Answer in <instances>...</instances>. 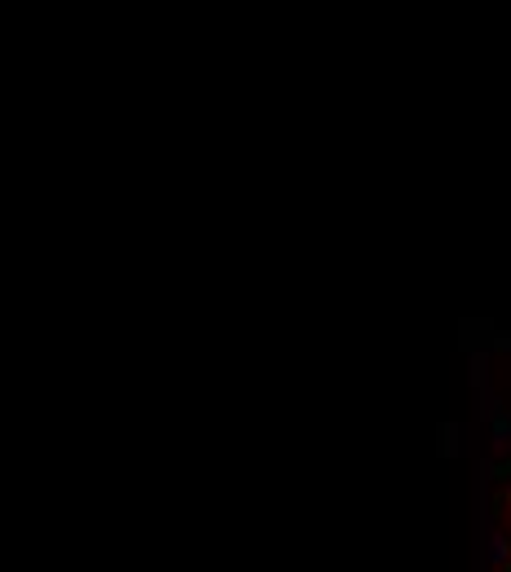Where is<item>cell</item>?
I'll use <instances>...</instances> for the list:
<instances>
[{
    "instance_id": "6da1fadb",
    "label": "cell",
    "mask_w": 511,
    "mask_h": 572,
    "mask_svg": "<svg viewBox=\"0 0 511 572\" xmlns=\"http://www.w3.org/2000/svg\"><path fill=\"white\" fill-rule=\"evenodd\" d=\"M503 498H507V506H511V489H507V494H503Z\"/></svg>"
}]
</instances>
